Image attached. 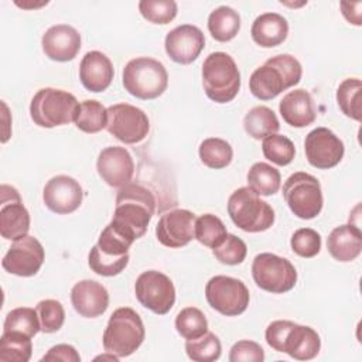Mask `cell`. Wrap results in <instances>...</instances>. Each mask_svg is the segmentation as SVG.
<instances>
[{"instance_id":"obj_41","label":"cell","mask_w":362,"mask_h":362,"mask_svg":"<svg viewBox=\"0 0 362 362\" xmlns=\"http://www.w3.org/2000/svg\"><path fill=\"white\" fill-rule=\"evenodd\" d=\"M35 311L38 314L41 331L45 334L57 332L65 321V311L59 301L48 298L42 300L35 305Z\"/></svg>"},{"instance_id":"obj_16","label":"cell","mask_w":362,"mask_h":362,"mask_svg":"<svg viewBox=\"0 0 362 362\" xmlns=\"http://www.w3.org/2000/svg\"><path fill=\"white\" fill-rule=\"evenodd\" d=\"M0 233L4 239L16 240L30 230V214L24 206L18 191L3 184L0 187Z\"/></svg>"},{"instance_id":"obj_33","label":"cell","mask_w":362,"mask_h":362,"mask_svg":"<svg viewBox=\"0 0 362 362\" xmlns=\"http://www.w3.org/2000/svg\"><path fill=\"white\" fill-rule=\"evenodd\" d=\"M228 235L225 223L212 214H204L195 219L194 238L211 249L216 247Z\"/></svg>"},{"instance_id":"obj_14","label":"cell","mask_w":362,"mask_h":362,"mask_svg":"<svg viewBox=\"0 0 362 362\" xmlns=\"http://www.w3.org/2000/svg\"><path fill=\"white\" fill-rule=\"evenodd\" d=\"M44 259L45 252L40 240L25 235L13 242L1 260V266L10 274L31 277L41 269Z\"/></svg>"},{"instance_id":"obj_27","label":"cell","mask_w":362,"mask_h":362,"mask_svg":"<svg viewBox=\"0 0 362 362\" xmlns=\"http://www.w3.org/2000/svg\"><path fill=\"white\" fill-rule=\"evenodd\" d=\"M208 30L214 40L230 41L240 30V16L229 6H219L208 17Z\"/></svg>"},{"instance_id":"obj_10","label":"cell","mask_w":362,"mask_h":362,"mask_svg":"<svg viewBox=\"0 0 362 362\" xmlns=\"http://www.w3.org/2000/svg\"><path fill=\"white\" fill-rule=\"evenodd\" d=\"M252 276L257 287L274 294L290 291L297 281V272L291 262L274 253L257 255L252 263Z\"/></svg>"},{"instance_id":"obj_34","label":"cell","mask_w":362,"mask_h":362,"mask_svg":"<svg viewBox=\"0 0 362 362\" xmlns=\"http://www.w3.org/2000/svg\"><path fill=\"white\" fill-rule=\"evenodd\" d=\"M361 90L362 82L358 78L344 79L337 89V102L341 112L356 122L361 120Z\"/></svg>"},{"instance_id":"obj_2","label":"cell","mask_w":362,"mask_h":362,"mask_svg":"<svg viewBox=\"0 0 362 362\" xmlns=\"http://www.w3.org/2000/svg\"><path fill=\"white\" fill-rule=\"evenodd\" d=\"M301 75L303 68L298 59L290 54H280L269 58L253 71L249 79V89L255 98L270 100L283 90L297 85Z\"/></svg>"},{"instance_id":"obj_6","label":"cell","mask_w":362,"mask_h":362,"mask_svg":"<svg viewBox=\"0 0 362 362\" xmlns=\"http://www.w3.org/2000/svg\"><path fill=\"white\" fill-rule=\"evenodd\" d=\"M122 81L130 95L150 100L164 93L168 85V74L160 61L150 57H139L126 64Z\"/></svg>"},{"instance_id":"obj_45","label":"cell","mask_w":362,"mask_h":362,"mask_svg":"<svg viewBox=\"0 0 362 362\" xmlns=\"http://www.w3.org/2000/svg\"><path fill=\"white\" fill-rule=\"evenodd\" d=\"M230 362H263L264 361V351L263 348L249 339L238 341L229 352Z\"/></svg>"},{"instance_id":"obj_32","label":"cell","mask_w":362,"mask_h":362,"mask_svg":"<svg viewBox=\"0 0 362 362\" xmlns=\"http://www.w3.org/2000/svg\"><path fill=\"white\" fill-rule=\"evenodd\" d=\"M33 354L31 338L20 332H3L0 337L1 362H28Z\"/></svg>"},{"instance_id":"obj_35","label":"cell","mask_w":362,"mask_h":362,"mask_svg":"<svg viewBox=\"0 0 362 362\" xmlns=\"http://www.w3.org/2000/svg\"><path fill=\"white\" fill-rule=\"evenodd\" d=\"M41 331L38 314L30 307H17L11 310L4 320L3 332H20L33 338Z\"/></svg>"},{"instance_id":"obj_29","label":"cell","mask_w":362,"mask_h":362,"mask_svg":"<svg viewBox=\"0 0 362 362\" xmlns=\"http://www.w3.org/2000/svg\"><path fill=\"white\" fill-rule=\"evenodd\" d=\"M281 184V175L277 168L267 163H255L247 173V187L257 195L269 197L279 191Z\"/></svg>"},{"instance_id":"obj_11","label":"cell","mask_w":362,"mask_h":362,"mask_svg":"<svg viewBox=\"0 0 362 362\" xmlns=\"http://www.w3.org/2000/svg\"><path fill=\"white\" fill-rule=\"evenodd\" d=\"M208 304L226 317L239 315L246 311L250 294L245 283L229 276H215L205 286Z\"/></svg>"},{"instance_id":"obj_26","label":"cell","mask_w":362,"mask_h":362,"mask_svg":"<svg viewBox=\"0 0 362 362\" xmlns=\"http://www.w3.org/2000/svg\"><path fill=\"white\" fill-rule=\"evenodd\" d=\"M250 34L257 45L273 48L287 38L288 23L279 13H263L253 21Z\"/></svg>"},{"instance_id":"obj_46","label":"cell","mask_w":362,"mask_h":362,"mask_svg":"<svg viewBox=\"0 0 362 362\" xmlns=\"http://www.w3.org/2000/svg\"><path fill=\"white\" fill-rule=\"evenodd\" d=\"M42 362L45 361H61V362H79L81 356L78 354V351L68 344H58L54 345L52 348H49V351L41 358Z\"/></svg>"},{"instance_id":"obj_15","label":"cell","mask_w":362,"mask_h":362,"mask_svg":"<svg viewBox=\"0 0 362 362\" xmlns=\"http://www.w3.org/2000/svg\"><path fill=\"white\" fill-rule=\"evenodd\" d=\"M307 161L320 170H328L339 164L344 157L345 147L342 140L327 127L311 130L304 140Z\"/></svg>"},{"instance_id":"obj_12","label":"cell","mask_w":362,"mask_h":362,"mask_svg":"<svg viewBox=\"0 0 362 362\" xmlns=\"http://www.w3.org/2000/svg\"><path fill=\"white\" fill-rule=\"evenodd\" d=\"M106 130L124 144H136L146 139L150 122L141 109L129 103H116L107 107Z\"/></svg>"},{"instance_id":"obj_4","label":"cell","mask_w":362,"mask_h":362,"mask_svg":"<svg viewBox=\"0 0 362 362\" xmlns=\"http://www.w3.org/2000/svg\"><path fill=\"white\" fill-rule=\"evenodd\" d=\"M144 337L146 329L140 315L130 307H120L112 313L102 342L106 352L124 358L139 349Z\"/></svg>"},{"instance_id":"obj_21","label":"cell","mask_w":362,"mask_h":362,"mask_svg":"<svg viewBox=\"0 0 362 362\" xmlns=\"http://www.w3.org/2000/svg\"><path fill=\"white\" fill-rule=\"evenodd\" d=\"M44 54L57 62L74 59L81 49V34L68 24H57L49 27L41 40Z\"/></svg>"},{"instance_id":"obj_22","label":"cell","mask_w":362,"mask_h":362,"mask_svg":"<svg viewBox=\"0 0 362 362\" xmlns=\"http://www.w3.org/2000/svg\"><path fill=\"white\" fill-rule=\"evenodd\" d=\"M71 303L79 315L96 318L107 310L109 293L95 280H81L71 290Z\"/></svg>"},{"instance_id":"obj_18","label":"cell","mask_w":362,"mask_h":362,"mask_svg":"<svg viewBox=\"0 0 362 362\" xmlns=\"http://www.w3.org/2000/svg\"><path fill=\"white\" fill-rule=\"evenodd\" d=\"M99 177L113 188L130 184L134 174V161L124 147L109 146L103 148L96 161Z\"/></svg>"},{"instance_id":"obj_38","label":"cell","mask_w":362,"mask_h":362,"mask_svg":"<svg viewBox=\"0 0 362 362\" xmlns=\"http://www.w3.org/2000/svg\"><path fill=\"white\" fill-rule=\"evenodd\" d=\"M262 151L269 161L277 165H287L294 158L296 147L288 137L274 133L263 139Z\"/></svg>"},{"instance_id":"obj_3","label":"cell","mask_w":362,"mask_h":362,"mask_svg":"<svg viewBox=\"0 0 362 362\" xmlns=\"http://www.w3.org/2000/svg\"><path fill=\"white\" fill-rule=\"evenodd\" d=\"M266 342L277 352H284L297 361H310L321 349V339L315 329L288 320L270 322L264 332Z\"/></svg>"},{"instance_id":"obj_24","label":"cell","mask_w":362,"mask_h":362,"mask_svg":"<svg viewBox=\"0 0 362 362\" xmlns=\"http://www.w3.org/2000/svg\"><path fill=\"white\" fill-rule=\"evenodd\" d=\"M283 120L293 127H305L314 123L317 117L313 96L305 89L290 90L279 103Z\"/></svg>"},{"instance_id":"obj_39","label":"cell","mask_w":362,"mask_h":362,"mask_svg":"<svg viewBox=\"0 0 362 362\" xmlns=\"http://www.w3.org/2000/svg\"><path fill=\"white\" fill-rule=\"evenodd\" d=\"M88 263L92 272H95L99 276L112 277L124 270V267L129 263V253L123 256H110L99 250V247L95 245L88 256Z\"/></svg>"},{"instance_id":"obj_36","label":"cell","mask_w":362,"mask_h":362,"mask_svg":"<svg viewBox=\"0 0 362 362\" xmlns=\"http://www.w3.org/2000/svg\"><path fill=\"white\" fill-rule=\"evenodd\" d=\"M185 352L188 358L195 362H212L219 359L222 345L219 338L214 332L206 331L198 338L187 339Z\"/></svg>"},{"instance_id":"obj_20","label":"cell","mask_w":362,"mask_h":362,"mask_svg":"<svg viewBox=\"0 0 362 362\" xmlns=\"http://www.w3.org/2000/svg\"><path fill=\"white\" fill-rule=\"evenodd\" d=\"M195 215L188 209H173L161 215L156 226L158 242L167 247H182L194 239Z\"/></svg>"},{"instance_id":"obj_40","label":"cell","mask_w":362,"mask_h":362,"mask_svg":"<svg viewBox=\"0 0 362 362\" xmlns=\"http://www.w3.org/2000/svg\"><path fill=\"white\" fill-rule=\"evenodd\" d=\"M139 11L153 24H168L175 18L178 7L174 0H141Z\"/></svg>"},{"instance_id":"obj_8","label":"cell","mask_w":362,"mask_h":362,"mask_svg":"<svg viewBox=\"0 0 362 362\" xmlns=\"http://www.w3.org/2000/svg\"><path fill=\"white\" fill-rule=\"evenodd\" d=\"M76 98L62 89L42 88L31 99L30 116L33 122L45 129L68 124L78 110Z\"/></svg>"},{"instance_id":"obj_37","label":"cell","mask_w":362,"mask_h":362,"mask_svg":"<svg viewBox=\"0 0 362 362\" xmlns=\"http://www.w3.org/2000/svg\"><path fill=\"white\" fill-rule=\"evenodd\" d=\"M175 329L185 339H194L208 331V321L197 307L182 308L175 317Z\"/></svg>"},{"instance_id":"obj_28","label":"cell","mask_w":362,"mask_h":362,"mask_svg":"<svg viewBox=\"0 0 362 362\" xmlns=\"http://www.w3.org/2000/svg\"><path fill=\"white\" fill-rule=\"evenodd\" d=\"M243 127L250 137H253L255 140H260L277 133L280 129V123L276 113L270 107L255 106L245 115Z\"/></svg>"},{"instance_id":"obj_31","label":"cell","mask_w":362,"mask_h":362,"mask_svg":"<svg viewBox=\"0 0 362 362\" xmlns=\"http://www.w3.org/2000/svg\"><path fill=\"white\" fill-rule=\"evenodd\" d=\"M198 154L204 165L208 168L221 170L230 164L233 150L226 140L219 137H209L199 144Z\"/></svg>"},{"instance_id":"obj_17","label":"cell","mask_w":362,"mask_h":362,"mask_svg":"<svg viewBox=\"0 0 362 362\" xmlns=\"http://www.w3.org/2000/svg\"><path fill=\"white\" fill-rule=\"evenodd\" d=\"M205 47L204 33L192 24H182L173 28L164 40L167 55L177 64L194 62Z\"/></svg>"},{"instance_id":"obj_1","label":"cell","mask_w":362,"mask_h":362,"mask_svg":"<svg viewBox=\"0 0 362 362\" xmlns=\"http://www.w3.org/2000/svg\"><path fill=\"white\" fill-rule=\"evenodd\" d=\"M156 211L153 194L140 184H127L116 195V206L110 225L134 242L141 238Z\"/></svg>"},{"instance_id":"obj_47","label":"cell","mask_w":362,"mask_h":362,"mask_svg":"<svg viewBox=\"0 0 362 362\" xmlns=\"http://www.w3.org/2000/svg\"><path fill=\"white\" fill-rule=\"evenodd\" d=\"M361 1H356V3H349V1H341V8H342V16L351 23V24H355V25H361V8L359 10H355L354 8L359 4Z\"/></svg>"},{"instance_id":"obj_25","label":"cell","mask_w":362,"mask_h":362,"mask_svg":"<svg viewBox=\"0 0 362 362\" xmlns=\"http://www.w3.org/2000/svg\"><path fill=\"white\" fill-rule=\"evenodd\" d=\"M329 255L338 262H352L362 250V232L355 225H341L331 230L327 239Z\"/></svg>"},{"instance_id":"obj_13","label":"cell","mask_w":362,"mask_h":362,"mask_svg":"<svg viewBox=\"0 0 362 362\" xmlns=\"http://www.w3.org/2000/svg\"><path fill=\"white\" fill-rule=\"evenodd\" d=\"M139 303L150 311L164 315L175 303V288L168 276L157 270L143 272L134 284Z\"/></svg>"},{"instance_id":"obj_42","label":"cell","mask_w":362,"mask_h":362,"mask_svg":"<svg viewBox=\"0 0 362 362\" xmlns=\"http://www.w3.org/2000/svg\"><path fill=\"white\" fill-rule=\"evenodd\" d=\"M212 253L221 263L235 266L240 264L245 260L247 255V246L236 235L228 233L226 238L216 247L212 249Z\"/></svg>"},{"instance_id":"obj_7","label":"cell","mask_w":362,"mask_h":362,"mask_svg":"<svg viewBox=\"0 0 362 362\" xmlns=\"http://www.w3.org/2000/svg\"><path fill=\"white\" fill-rule=\"evenodd\" d=\"M228 214L239 229L250 233L267 230L274 223L273 208L249 187H240L230 194Z\"/></svg>"},{"instance_id":"obj_23","label":"cell","mask_w":362,"mask_h":362,"mask_svg":"<svg viewBox=\"0 0 362 362\" xmlns=\"http://www.w3.org/2000/svg\"><path fill=\"white\" fill-rule=\"evenodd\" d=\"M115 71L112 61L100 51L86 52L79 64V79L89 92H103L112 83Z\"/></svg>"},{"instance_id":"obj_9","label":"cell","mask_w":362,"mask_h":362,"mask_svg":"<svg viewBox=\"0 0 362 362\" xmlns=\"http://www.w3.org/2000/svg\"><path fill=\"white\" fill-rule=\"evenodd\" d=\"M283 197L290 211L300 219H313L322 209L320 181L304 171L291 174L283 185Z\"/></svg>"},{"instance_id":"obj_5","label":"cell","mask_w":362,"mask_h":362,"mask_svg":"<svg viewBox=\"0 0 362 362\" xmlns=\"http://www.w3.org/2000/svg\"><path fill=\"white\" fill-rule=\"evenodd\" d=\"M202 86L216 103H228L240 89V72L235 59L222 51L211 52L202 64Z\"/></svg>"},{"instance_id":"obj_19","label":"cell","mask_w":362,"mask_h":362,"mask_svg":"<svg viewBox=\"0 0 362 362\" xmlns=\"http://www.w3.org/2000/svg\"><path fill=\"white\" fill-rule=\"evenodd\" d=\"M42 199L49 211L65 215L81 206L83 191L75 178L69 175H55L45 184Z\"/></svg>"},{"instance_id":"obj_30","label":"cell","mask_w":362,"mask_h":362,"mask_svg":"<svg viewBox=\"0 0 362 362\" xmlns=\"http://www.w3.org/2000/svg\"><path fill=\"white\" fill-rule=\"evenodd\" d=\"M75 126L85 133H98L106 129L107 109L98 100H83L79 103L75 115Z\"/></svg>"},{"instance_id":"obj_44","label":"cell","mask_w":362,"mask_h":362,"mask_svg":"<svg viewBox=\"0 0 362 362\" xmlns=\"http://www.w3.org/2000/svg\"><path fill=\"white\" fill-rule=\"evenodd\" d=\"M132 240L123 236L120 232H117L110 223L102 230L96 246L100 252L110 255V256H123L129 253V249L132 246Z\"/></svg>"},{"instance_id":"obj_43","label":"cell","mask_w":362,"mask_h":362,"mask_svg":"<svg viewBox=\"0 0 362 362\" xmlns=\"http://www.w3.org/2000/svg\"><path fill=\"white\" fill-rule=\"evenodd\" d=\"M291 249L301 257H314L321 250V236L311 228L297 229L290 240Z\"/></svg>"}]
</instances>
